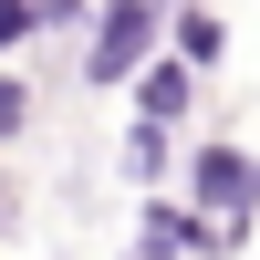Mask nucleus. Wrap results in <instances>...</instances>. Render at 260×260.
Wrapping results in <instances>:
<instances>
[{
    "mask_svg": "<svg viewBox=\"0 0 260 260\" xmlns=\"http://www.w3.org/2000/svg\"><path fill=\"white\" fill-rule=\"evenodd\" d=\"M219 52H229V31H219L208 11H187V21H177V62H187V73H208Z\"/></svg>",
    "mask_w": 260,
    "mask_h": 260,
    "instance_id": "nucleus-4",
    "label": "nucleus"
},
{
    "mask_svg": "<svg viewBox=\"0 0 260 260\" xmlns=\"http://www.w3.org/2000/svg\"><path fill=\"white\" fill-rule=\"evenodd\" d=\"M198 240H208V219H198V208H156L136 250H146V260H177V250H198Z\"/></svg>",
    "mask_w": 260,
    "mask_h": 260,
    "instance_id": "nucleus-3",
    "label": "nucleus"
},
{
    "mask_svg": "<svg viewBox=\"0 0 260 260\" xmlns=\"http://www.w3.org/2000/svg\"><path fill=\"white\" fill-rule=\"evenodd\" d=\"M11 125H21V83H0V136H11Z\"/></svg>",
    "mask_w": 260,
    "mask_h": 260,
    "instance_id": "nucleus-8",
    "label": "nucleus"
},
{
    "mask_svg": "<svg viewBox=\"0 0 260 260\" xmlns=\"http://www.w3.org/2000/svg\"><path fill=\"white\" fill-rule=\"evenodd\" d=\"M31 21H42V0H0V52H11V42L31 31Z\"/></svg>",
    "mask_w": 260,
    "mask_h": 260,
    "instance_id": "nucleus-7",
    "label": "nucleus"
},
{
    "mask_svg": "<svg viewBox=\"0 0 260 260\" xmlns=\"http://www.w3.org/2000/svg\"><path fill=\"white\" fill-rule=\"evenodd\" d=\"M136 104H146V115L167 125V115H177V104H187V62H156V73H146V94H136Z\"/></svg>",
    "mask_w": 260,
    "mask_h": 260,
    "instance_id": "nucleus-5",
    "label": "nucleus"
},
{
    "mask_svg": "<svg viewBox=\"0 0 260 260\" xmlns=\"http://www.w3.org/2000/svg\"><path fill=\"white\" fill-rule=\"evenodd\" d=\"M146 52H156V0H115V11H104V31H94V73L115 83V73H136Z\"/></svg>",
    "mask_w": 260,
    "mask_h": 260,
    "instance_id": "nucleus-2",
    "label": "nucleus"
},
{
    "mask_svg": "<svg viewBox=\"0 0 260 260\" xmlns=\"http://www.w3.org/2000/svg\"><path fill=\"white\" fill-rule=\"evenodd\" d=\"M136 260H146V250H136Z\"/></svg>",
    "mask_w": 260,
    "mask_h": 260,
    "instance_id": "nucleus-9",
    "label": "nucleus"
},
{
    "mask_svg": "<svg viewBox=\"0 0 260 260\" xmlns=\"http://www.w3.org/2000/svg\"><path fill=\"white\" fill-rule=\"evenodd\" d=\"M125 167H136V177H156V167H167V136H156L146 115H136V136H125Z\"/></svg>",
    "mask_w": 260,
    "mask_h": 260,
    "instance_id": "nucleus-6",
    "label": "nucleus"
},
{
    "mask_svg": "<svg viewBox=\"0 0 260 260\" xmlns=\"http://www.w3.org/2000/svg\"><path fill=\"white\" fill-rule=\"evenodd\" d=\"M187 187H198V219H260V167L240 156V146H208L198 167H187Z\"/></svg>",
    "mask_w": 260,
    "mask_h": 260,
    "instance_id": "nucleus-1",
    "label": "nucleus"
}]
</instances>
